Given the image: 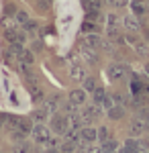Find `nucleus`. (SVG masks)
<instances>
[{"instance_id": "obj_20", "label": "nucleus", "mask_w": 149, "mask_h": 153, "mask_svg": "<svg viewBox=\"0 0 149 153\" xmlns=\"http://www.w3.org/2000/svg\"><path fill=\"white\" fill-rule=\"evenodd\" d=\"M82 33H98V25L96 23H92V21H86V23L82 25Z\"/></svg>"}, {"instance_id": "obj_19", "label": "nucleus", "mask_w": 149, "mask_h": 153, "mask_svg": "<svg viewBox=\"0 0 149 153\" xmlns=\"http://www.w3.org/2000/svg\"><path fill=\"white\" fill-rule=\"evenodd\" d=\"M78 147H80V145H76V143H72V141H63L59 145V151L61 153H74Z\"/></svg>"}, {"instance_id": "obj_10", "label": "nucleus", "mask_w": 149, "mask_h": 153, "mask_svg": "<svg viewBox=\"0 0 149 153\" xmlns=\"http://www.w3.org/2000/svg\"><path fill=\"white\" fill-rule=\"evenodd\" d=\"M108 76L112 78V80H123L127 76V68L123 63H110V68H108Z\"/></svg>"}, {"instance_id": "obj_40", "label": "nucleus", "mask_w": 149, "mask_h": 153, "mask_svg": "<svg viewBox=\"0 0 149 153\" xmlns=\"http://www.w3.org/2000/svg\"><path fill=\"white\" fill-rule=\"evenodd\" d=\"M141 153H149V151H141Z\"/></svg>"}, {"instance_id": "obj_34", "label": "nucleus", "mask_w": 149, "mask_h": 153, "mask_svg": "<svg viewBox=\"0 0 149 153\" xmlns=\"http://www.w3.org/2000/svg\"><path fill=\"white\" fill-rule=\"evenodd\" d=\"M139 151H149V137L143 139V141H139Z\"/></svg>"}, {"instance_id": "obj_11", "label": "nucleus", "mask_w": 149, "mask_h": 153, "mask_svg": "<svg viewBox=\"0 0 149 153\" xmlns=\"http://www.w3.org/2000/svg\"><path fill=\"white\" fill-rule=\"evenodd\" d=\"M86 98H88V94H86L84 88H78V90H72L69 92V102H74L76 106L86 104Z\"/></svg>"}, {"instance_id": "obj_26", "label": "nucleus", "mask_w": 149, "mask_h": 153, "mask_svg": "<svg viewBox=\"0 0 149 153\" xmlns=\"http://www.w3.org/2000/svg\"><path fill=\"white\" fill-rule=\"evenodd\" d=\"M112 8H125V6H129V0H106Z\"/></svg>"}, {"instance_id": "obj_16", "label": "nucleus", "mask_w": 149, "mask_h": 153, "mask_svg": "<svg viewBox=\"0 0 149 153\" xmlns=\"http://www.w3.org/2000/svg\"><path fill=\"white\" fill-rule=\"evenodd\" d=\"M100 147H102V151H104V153H116V151H118V141L108 137L106 141L100 143Z\"/></svg>"}, {"instance_id": "obj_30", "label": "nucleus", "mask_w": 149, "mask_h": 153, "mask_svg": "<svg viewBox=\"0 0 149 153\" xmlns=\"http://www.w3.org/2000/svg\"><path fill=\"white\" fill-rule=\"evenodd\" d=\"M125 41L129 43V45H133V47H135V45L139 43V41H137V37H135V33H127V35H125Z\"/></svg>"}, {"instance_id": "obj_7", "label": "nucleus", "mask_w": 149, "mask_h": 153, "mask_svg": "<svg viewBox=\"0 0 149 153\" xmlns=\"http://www.w3.org/2000/svg\"><path fill=\"white\" fill-rule=\"evenodd\" d=\"M80 137H82V141H84V143H96V141H98V131L92 129L90 125H86V127H82Z\"/></svg>"}, {"instance_id": "obj_18", "label": "nucleus", "mask_w": 149, "mask_h": 153, "mask_svg": "<svg viewBox=\"0 0 149 153\" xmlns=\"http://www.w3.org/2000/svg\"><path fill=\"white\" fill-rule=\"evenodd\" d=\"M92 96H94V104H100L102 106L104 104V100H106V92H104L102 88H96V90H94V92H92Z\"/></svg>"}, {"instance_id": "obj_21", "label": "nucleus", "mask_w": 149, "mask_h": 153, "mask_svg": "<svg viewBox=\"0 0 149 153\" xmlns=\"http://www.w3.org/2000/svg\"><path fill=\"white\" fill-rule=\"evenodd\" d=\"M125 149L131 153H139V141L137 139H127L125 141Z\"/></svg>"}, {"instance_id": "obj_2", "label": "nucleus", "mask_w": 149, "mask_h": 153, "mask_svg": "<svg viewBox=\"0 0 149 153\" xmlns=\"http://www.w3.org/2000/svg\"><path fill=\"white\" fill-rule=\"evenodd\" d=\"M31 135H33L35 143H39V145H47V141L51 139V127H45L43 123H35Z\"/></svg>"}, {"instance_id": "obj_24", "label": "nucleus", "mask_w": 149, "mask_h": 153, "mask_svg": "<svg viewBox=\"0 0 149 153\" xmlns=\"http://www.w3.org/2000/svg\"><path fill=\"white\" fill-rule=\"evenodd\" d=\"M96 88H98V86L94 82V78H86V80H84V90H86V92H94Z\"/></svg>"}, {"instance_id": "obj_36", "label": "nucleus", "mask_w": 149, "mask_h": 153, "mask_svg": "<svg viewBox=\"0 0 149 153\" xmlns=\"http://www.w3.org/2000/svg\"><path fill=\"white\" fill-rule=\"evenodd\" d=\"M31 49H33L35 53H39V51L43 49V43H41V41H33V45H31Z\"/></svg>"}, {"instance_id": "obj_28", "label": "nucleus", "mask_w": 149, "mask_h": 153, "mask_svg": "<svg viewBox=\"0 0 149 153\" xmlns=\"http://www.w3.org/2000/svg\"><path fill=\"white\" fill-rule=\"evenodd\" d=\"M108 137H110V133H108V129H106V127H100V129H98V141L102 143V141H106Z\"/></svg>"}, {"instance_id": "obj_17", "label": "nucleus", "mask_w": 149, "mask_h": 153, "mask_svg": "<svg viewBox=\"0 0 149 153\" xmlns=\"http://www.w3.org/2000/svg\"><path fill=\"white\" fill-rule=\"evenodd\" d=\"M57 108H59L57 98H49V100H45V104H43V110H45L47 114H55Z\"/></svg>"}, {"instance_id": "obj_22", "label": "nucleus", "mask_w": 149, "mask_h": 153, "mask_svg": "<svg viewBox=\"0 0 149 153\" xmlns=\"http://www.w3.org/2000/svg\"><path fill=\"white\" fill-rule=\"evenodd\" d=\"M23 29H25V31H27L31 37H33V35H37V29H39V27H37V23H35V21H31V19H29V21L23 25Z\"/></svg>"}, {"instance_id": "obj_15", "label": "nucleus", "mask_w": 149, "mask_h": 153, "mask_svg": "<svg viewBox=\"0 0 149 153\" xmlns=\"http://www.w3.org/2000/svg\"><path fill=\"white\" fill-rule=\"evenodd\" d=\"M102 2L104 0H84V8H86L88 14H92V12H100Z\"/></svg>"}, {"instance_id": "obj_27", "label": "nucleus", "mask_w": 149, "mask_h": 153, "mask_svg": "<svg viewBox=\"0 0 149 153\" xmlns=\"http://www.w3.org/2000/svg\"><path fill=\"white\" fill-rule=\"evenodd\" d=\"M110 98H112V102H115V104H123V106H125L127 102H129L125 96H123V94H118V92H115V94L110 96Z\"/></svg>"}, {"instance_id": "obj_37", "label": "nucleus", "mask_w": 149, "mask_h": 153, "mask_svg": "<svg viewBox=\"0 0 149 153\" xmlns=\"http://www.w3.org/2000/svg\"><path fill=\"white\" fill-rule=\"evenodd\" d=\"M45 153H61V151H59V147H47Z\"/></svg>"}, {"instance_id": "obj_41", "label": "nucleus", "mask_w": 149, "mask_h": 153, "mask_svg": "<svg viewBox=\"0 0 149 153\" xmlns=\"http://www.w3.org/2000/svg\"><path fill=\"white\" fill-rule=\"evenodd\" d=\"M116 153H118V151H116Z\"/></svg>"}, {"instance_id": "obj_12", "label": "nucleus", "mask_w": 149, "mask_h": 153, "mask_svg": "<svg viewBox=\"0 0 149 153\" xmlns=\"http://www.w3.org/2000/svg\"><path fill=\"white\" fill-rule=\"evenodd\" d=\"M129 133H131V137H141V135H145V120H143V118H135V120L131 123V127H129Z\"/></svg>"}, {"instance_id": "obj_3", "label": "nucleus", "mask_w": 149, "mask_h": 153, "mask_svg": "<svg viewBox=\"0 0 149 153\" xmlns=\"http://www.w3.org/2000/svg\"><path fill=\"white\" fill-rule=\"evenodd\" d=\"M82 120H84V125H92V120H96V118L102 117V106L100 104H94V106H88V108H84L80 112Z\"/></svg>"}, {"instance_id": "obj_38", "label": "nucleus", "mask_w": 149, "mask_h": 153, "mask_svg": "<svg viewBox=\"0 0 149 153\" xmlns=\"http://www.w3.org/2000/svg\"><path fill=\"white\" fill-rule=\"evenodd\" d=\"M74 153H86V147H84V145H80V147H78Z\"/></svg>"}, {"instance_id": "obj_4", "label": "nucleus", "mask_w": 149, "mask_h": 153, "mask_svg": "<svg viewBox=\"0 0 149 153\" xmlns=\"http://www.w3.org/2000/svg\"><path fill=\"white\" fill-rule=\"evenodd\" d=\"M102 43L104 41L98 33H88V35L82 39V47H88V49H100Z\"/></svg>"}, {"instance_id": "obj_29", "label": "nucleus", "mask_w": 149, "mask_h": 153, "mask_svg": "<svg viewBox=\"0 0 149 153\" xmlns=\"http://www.w3.org/2000/svg\"><path fill=\"white\" fill-rule=\"evenodd\" d=\"M16 21H19L21 25H25L27 21H29V14H27L25 10H16Z\"/></svg>"}, {"instance_id": "obj_32", "label": "nucleus", "mask_w": 149, "mask_h": 153, "mask_svg": "<svg viewBox=\"0 0 149 153\" xmlns=\"http://www.w3.org/2000/svg\"><path fill=\"white\" fill-rule=\"evenodd\" d=\"M106 23H108V27H118V19H116V14H108Z\"/></svg>"}, {"instance_id": "obj_9", "label": "nucleus", "mask_w": 149, "mask_h": 153, "mask_svg": "<svg viewBox=\"0 0 149 153\" xmlns=\"http://www.w3.org/2000/svg\"><path fill=\"white\" fill-rule=\"evenodd\" d=\"M69 76L74 78V80H78V82H84L88 76H86V68L82 65V63H72L69 65Z\"/></svg>"}, {"instance_id": "obj_31", "label": "nucleus", "mask_w": 149, "mask_h": 153, "mask_svg": "<svg viewBox=\"0 0 149 153\" xmlns=\"http://www.w3.org/2000/svg\"><path fill=\"white\" fill-rule=\"evenodd\" d=\"M86 153H104L100 145H88L86 147Z\"/></svg>"}, {"instance_id": "obj_5", "label": "nucleus", "mask_w": 149, "mask_h": 153, "mask_svg": "<svg viewBox=\"0 0 149 153\" xmlns=\"http://www.w3.org/2000/svg\"><path fill=\"white\" fill-rule=\"evenodd\" d=\"M123 27L127 29V33H139V31H141L139 16H135V14H127L125 19H123Z\"/></svg>"}, {"instance_id": "obj_35", "label": "nucleus", "mask_w": 149, "mask_h": 153, "mask_svg": "<svg viewBox=\"0 0 149 153\" xmlns=\"http://www.w3.org/2000/svg\"><path fill=\"white\" fill-rule=\"evenodd\" d=\"M139 118L149 120V108H139Z\"/></svg>"}, {"instance_id": "obj_13", "label": "nucleus", "mask_w": 149, "mask_h": 153, "mask_svg": "<svg viewBox=\"0 0 149 153\" xmlns=\"http://www.w3.org/2000/svg\"><path fill=\"white\" fill-rule=\"evenodd\" d=\"M16 61H19L21 65H31V63L35 61L33 51H31V49H23V51L19 53V57H16Z\"/></svg>"}, {"instance_id": "obj_6", "label": "nucleus", "mask_w": 149, "mask_h": 153, "mask_svg": "<svg viewBox=\"0 0 149 153\" xmlns=\"http://www.w3.org/2000/svg\"><path fill=\"white\" fill-rule=\"evenodd\" d=\"M131 12L135 16H145L149 12V4L145 0H131Z\"/></svg>"}, {"instance_id": "obj_1", "label": "nucleus", "mask_w": 149, "mask_h": 153, "mask_svg": "<svg viewBox=\"0 0 149 153\" xmlns=\"http://www.w3.org/2000/svg\"><path fill=\"white\" fill-rule=\"evenodd\" d=\"M51 131L55 133V135H66V131L72 127V123H69V117L68 114H63V112H55V114H51Z\"/></svg>"}, {"instance_id": "obj_33", "label": "nucleus", "mask_w": 149, "mask_h": 153, "mask_svg": "<svg viewBox=\"0 0 149 153\" xmlns=\"http://www.w3.org/2000/svg\"><path fill=\"white\" fill-rule=\"evenodd\" d=\"M59 145H61V141H59L57 137H51V139L47 141V145H45V147H59Z\"/></svg>"}, {"instance_id": "obj_23", "label": "nucleus", "mask_w": 149, "mask_h": 153, "mask_svg": "<svg viewBox=\"0 0 149 153\" xmlns=\"http://www.w3.org/2000/svg\"><path fill=\"white\" fill-rule=\"evenodd\" d=\"M135 51H137V55H141V57H147L149 55V45L147 43H137V45H135Z\"/></svg>"}, {"instance_id": "obj_8", "label": "nucleus", "mask_w": 149, "mask_h": 153, "mask_svg": "<svg viewBox=\"0 0 149 153\" xmlns=\"http://www.w3.org/2000/svg\"><path fill=\"white\" fill-rule=\"evenodd\" d=\"M4 37L8 39V43H25V35L23 31H19L16 27H10L4 31Z\"/></svg>"}, {"instance_id": "obj_25", "label": "nucleus", "mask_w": 149, "mask_h": 153, "mask_svg": "<svg viewBox=\"0 0 149 153\" xmlns=\"http://www.w3.org/2000/svg\"><path fill=\"white\" fill-rule=\"evenodd\" d=\"M45 117H47L45 110H35L33 114H31V118H33L35 123H43V120H45Z\"/></svg>"}, {"instance_id": "obj_14", "label": "nucleus", "mask_w": 149, "mask_h": 153, "mask_svg": "<svg viewBox=\"0 0 149 153\" xmlns=\"http://www.w3.org/2000/svg\"><path fill=\"white\" fill-rule=\"evenodd\" d=\"M125 117V106L123 104H112L108 108V118H112V120H121V118Z\"/></svg>"}, {"instance_id": "obj_39", "label": "nucleus", "mask_w": 149, "mask_h": 153, "mask_svg": "<svg viewBox=\"0 0 149 153\" xmlns=\"http://www.w3.org/2000/svg\"><path fill=\"white\" fill-rule=\"evenodd\" d=\"M145 74L149 76V63H145Z\"/></svg>"}]
</instances>
